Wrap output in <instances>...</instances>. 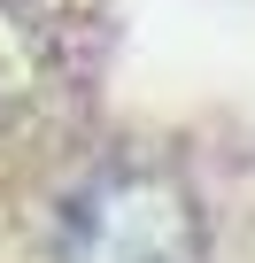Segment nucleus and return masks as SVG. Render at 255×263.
Masks as SVG:
<instances>
[{
  "mask_svg": "<svg viewBox=\"0 0 255 263\" xmlns=\"http://www.w3.org/2000/svg\"><path fill=\"white\" fill-rule=\"evenodd\" d=\"M70 255L77 263H201V232L178 186L124 171L77 201Z\"/></svg>",
  "mask_w": 255,
  "mask_h": 263,
  "instance_id": "f257e3e1",
  "label": "nucleus"
}]
</instances>
